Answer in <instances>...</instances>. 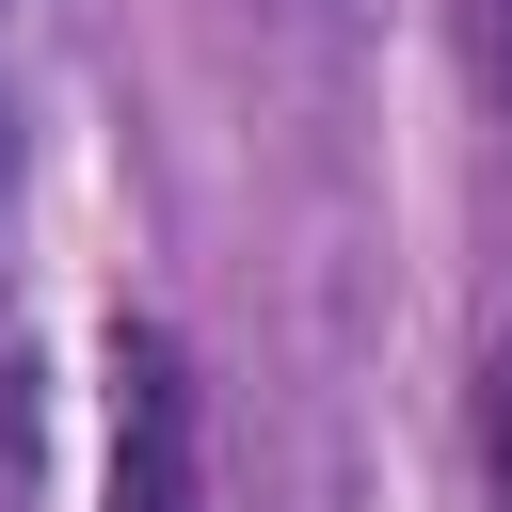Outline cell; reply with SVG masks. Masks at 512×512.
<instances>
[{"mask_svg":"<svg viewBox=\"0 0 512 512\" xmlns=\"http://www.w3.org/2000/svg\"><path fill=\"white\" fill-rule=\"evenodd\" d=\"M96 512H208V432H192V352L160 320L112 336V448H96Z\"/></svg>","mask_w":512,"mask_h":512,"instance_id":"1","label":"cell"},{"mask_svg":"<svg viewBox=\"0 0 512 512\" xmlns=\"http://www.w3.org/2000/svg\"><path fill=\"white\" fill-rule=\"evenodd\" d=\"M480 48H496V80H512V0H480Z\"/></svg>","mask_w":512,"mask_h":512,"instance_id":"3","label":"cell"},{"mask_svg":"<svg viewBox=\"0 0 512 512\" xmlns=\"http://www.w3.org/2000/svg\"><path fill=\"white\" fill-rule=\"evenodd\" d=\"M480 464H496V512H512V336H496V368H480Z\"/></svg>","mask_w":512,"mask_h":512,"instance_id":"2","label":"cell"}]
</instances>
